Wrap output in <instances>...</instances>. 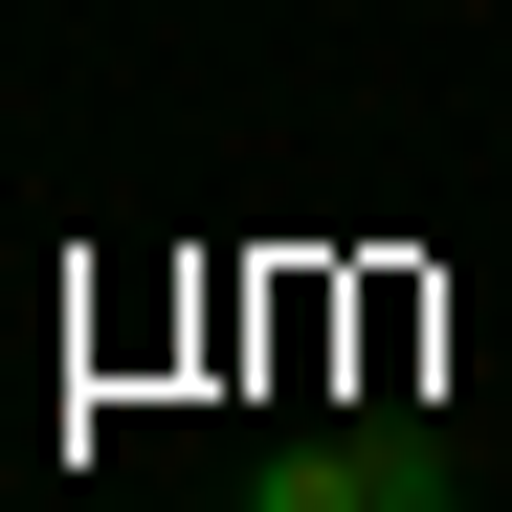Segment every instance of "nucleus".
I'll list each match as a JSON object with an SVG mask.
<instances>
[{
    "instance_id": "f257e3e1",
    "label": "nucleus",
    "mask_w": 512,
    "mask_h": 512,
    "mask_svg": "<svg viewBox=\"0 0 512 512\" xmlns=\"http://www.w3.org/2000/svg\"><path fill=\"white\" fill-rule=\"evenodd\" d=\"M245 512H379L357 423H290V446H245Z\"/></svg>"
}]
</instances>
